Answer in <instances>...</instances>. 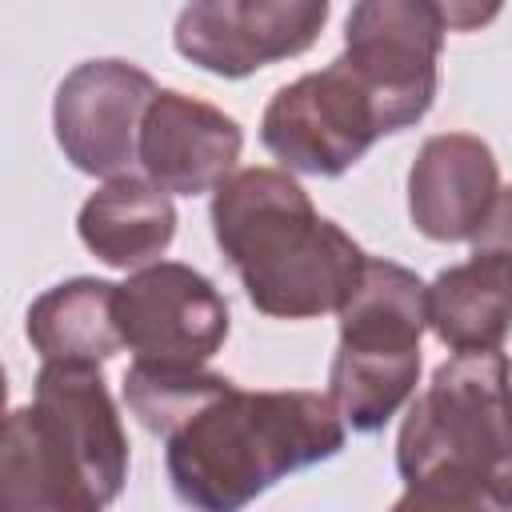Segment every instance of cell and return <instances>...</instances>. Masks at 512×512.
Returning <instances> with one entry per match:
<instances>
[{"mask_svg":"<svg viewBox=\"0 0 512 512\" xmlns=\"http://www.w3.org/2000/svg\"><path fill=\"white\" fill-rule=\"evenodd\" d=\"M128 440L100 364L44 360L36 400L12 408L0 436V500L8 508L96 512L116 500Z\"/></svg>","mask_w":512,"mask_h":512,"instance_id":"obj_1","label":"cell"},{"mask_svg":"<svg viewBox=\"0 0 512 512\" xmlns=\"http://www.w3.org/2000/svg\"><path fill=\"white\" fill-rule=\"evenodd\" d=\"M344 448V420L320 392H240L236 384L168 436V476L184 504L232 512L280 476Z\"/></svg>","mask_w":512,"mask_h":512,"instance_id":"obj_2","label":"cell"},{"mask_svg":"<svg viewBox=\"0 0 512 512\" xmlns=\"http://www.w3.org/2000/svg\"><path fill=\"white\" fill-rule=\"evenodd\" d=\"M512 460V364L500 348L456 352L408 408L396 440L408 508H484Z\"/></svg>","mask_w":512,"mask_h":512,"instance_id":"obj_3","label":"cell"},{"mask_svg":"<svg viewBox=\"0 0 512 512\" xmlns=\"http://www.w3.org/2000/svg\"><path fill=\"white\" fill-rule=\"evenodd\" d=\"M384 132L380 100L344 56L284 84L260 120L264 148L292 172L308 176H340Z\"/></svg>","mask_w":512,"mask_h":512,"instance_id":"obj_4","label":"cell"},{"mask_svg":"<svg viewBox=\"0 0 512 512\" xmlns=\"http://www.w3.org/2000/svg\"><path fill=\"white\" fill-rule=\"evenodd\" d=\"M444 20L432 0H356L344 24V60L372 88L384 128L416 124L436 96Z\"/></svg>","mask_w":512,"mask_h":512,"instance_id":"obj_5","label":"cell"},{"mask_svg":"<svg viewBox=\"0 0 512 512\" xmlns=\"http://www.w3.org/2000/svg\"><path fill=\"white\" fill-rule=\"evenodd\" d=\"M116 324L136 360L204 368L228 336V304L196 268L160 260L116 284Z\"/></svg>","mask_w":512,"mask_h":512,"instance_id":"obj_6","label":"cell"},{"mask_svg":"<svg viewBox=\"0 0 512 512\" xmlns=\"http://www.w3.org/2000/svg\"><path fill=\"white\" fill-rule=\"evenodd\" d=\"M328 0H188L176 16V52L212 76L240 80L316 44Z\"/></svg>","mask_w":512,"mask_h":512,"instance_id":"obj_7","label":"cell"},{"mask_svg":"<svg viewBox=\"0 0 512 512\" xmlns=\"http://www.w3.org/2000/svg\"><path fill=\"white\" fill-rule=\"evenodd\" d=\"M156 84L128 60H88L56 88V140L72 168L88 176H124L140 160V128Z\"/></svg>","mask_w":512,"mask_h":512,"instance_id":"obj_8","label":"cell"},{"mask_svg":"<svg viewBox=\"0 0 512 512\" xmlns=\"http://www.w3.org/2000/svg\"><path fill=\"white\" fill-rule=\"evenodd\" d=\"M368 256L332 220H316L284 252L240 272L248 300L276 320H308L340 312L356 292Z\"/></svg>","mask_w":512,"mask_h":512,"instance_id":"obj_9","label":"cell"},{"mask_svg":"<svg viewBox=\"0 0 512 512\" xmlns=\"http://www.w3.org/2000/svg\"><path fill=\"white\" fill-rule=\"evenodd\" d=\"M500 196V172L492 148L468 132H444L424 140L408 172L412 224L440 244L476 240Z\"/></svg>","mask_w":512,"mask_h":512,"instance_id":"obj_10","label":"cell"},{"mask_svg":"<svg viewBox=\"0 0 512 512\" xmlns=\"http://www.w3.org/2000/svg\"><path fill=\"white\" fill-rule=\"evenodd\" d=\"M240 144V124L220 108L184 92H156L140 128V164L160 188L200 196L236 168Z\"/></svg>","mask_w":512,"mask_h":512,"instance_id":"obj_11","label":"cell"},{"mask_svg":"<svg viewBox=\"0 0 512 512\" xmlns=\"http://www.w3.org/2000/svg\"><path fill=\"white\" fill-rule=\"evenodd\" d=\"M316 220L308 192L280 168L228 172L212 196V232L236 272L276 256Z\"/></svg>","mask_w":512,"mask_h":512,"instance_id":"obj_12","label":"cell"},{"mask_svg":"<svg viewBox=\"0 0 512 512\" xmlns=\"http://www.w3.org/2000/svg\"><path fill=\"white\" fill-rule=\"evenodd\" d=\"M428 328L452 352L500 348L512 332V256L476 248L428 284Z\"/></svg>","mask_w":512,"mask_h":512,"instance_id":"obj_13","label":"cell"},{"mask_svg":"<svg viewBox=\"0 0 512 512\" xmlns=\"http://www.w3.org/2000/svg\"><path fill=\"white\" fill-rule=\"evenodd\" d=\"M80 240L108 268H144L176 236V208L168 188L140 176H112L80 208Z\"/></svg>","mask_w":512,"mask_h":512,"instance_id":"obj_14","label":"cell"},{"mask_svg":"<svg viewBox=\"0 0 512 512\" xmlns=\"http://www.w3.org/2000/svg\"><path fill=\"white\" fill-rule=\"evenodd\" d=\"M428 328V284L392 260H368L356 292L340 308V348L420 352Z\"/></svg>","mask_w":512,"mask_h":512,"instance_id":"obj_15","label":"cell"},{"mask_svg":"<svg viewBox=\"0 0 512 512\" xmlns=\"http://www.w3.org/2000/svg\"><path fill=\"white\" fill-rule=\"evenodd\" d=\"M28 340L44 360L100 364L124 348L116 324V284L108 280H68L48 288L28 308Z\"/></svg>","mask_w":512,"mask_h":512,"instance_id":"obj_16","label":"cell"},{"mask_svg":"<svg viewBox=\"0 0 512 512\" xmlns=\"http://www.w3.org/2000/svg\"><path fill=\"white\" fill-rule=\"evenodd\" d=\"M420 352H352L336 348L328 372V400L352 432L384 428L416 392Z\"/></svg>","mask_w":512,"mask_h":512,"instance_id":"obj_17","label":"cell"},{"mask_svg":"<svg viewBox=\"0 0 512 512\" xmlns=\"http://www.w3.org/2000/svg\"><path fill=\"white\" fill-rule=\"evenodd\" d=\"M232 388L228 376L204 372V368H164V364H144L136 360L124 372V404L128 412L152 432V436H172L184 428L196 412H204L216 396Z\"/></svg>","mask_w":512,"mask_h":512,"instance_id":"obj_18","label":"cell"},{"mask_svg":"<svg viewBox=\"0 0 512 512\" xmlns=\"http://www.w3.org/2000/svg\"><path fill=\"white\" fill-rule=\"evenodd\" d=\"M432 8L440 12L448 32H476L500 16L504 0H432Z\"/></svg>","mask_w":512,"mask_h":512,"instance_id":"obj_19","label":"cell"},{"mask_svg":"<svg viewBox=\"0 0 512 512\" xmlns=\"http://www.w3.org/2000/svg\"><path fill=\"white\" fill-rule=\"evenodd\" d=\"M476 248H496V252H508L512 256V184L500 188L488 220L476 232Z\"/></svg>","mask_w":512,"mask_h":512,"instance_id":"obj_20","label":"cell"},{"mask_svg":"<svg viewBox=\"0 0 512 512\" xmlns=\"http://www.w3.org/2000/svg\"><path fill=\"white\" fill-rule=\"evenodd\" d=\"M488 500L500 504V508H512V460L492 476V484H488Z\"/></svg>","mask_w":512,"mask_h":512,"instance_id":"obj_21","label":"cell"}]
</instances>
